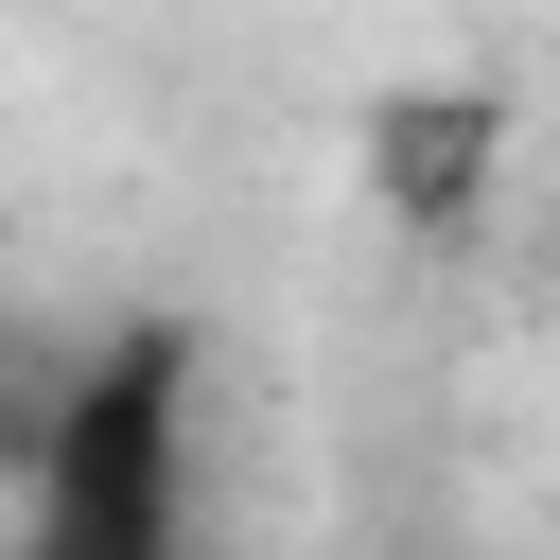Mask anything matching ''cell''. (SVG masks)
<instances>
[{
    "instance_id": "cell-1",
    "label": "cell",
    "mask_w": 560,
    "mask_h": 560,
    "mask_svg": "<svg viewBox=\"0 0 560 560\" xmlns=\"http://www.w3.org/2000/svg\"><path fill=\"white\" fill-rule=\"evenodd\" d=\"M192 315H122L70 385H52V438L18 455L35 472V525L18 560H192Z\"/></svg>"
},
{
    "instance_id": "cell-2",
    "label": "cell",
    "mask_w": 560,
    "mask_h": 560,
    "mask_svg": "<svg viewBox=\"0 0 560 560\" xmlns=\"http://www.w3.org/2000/svg\"><path fill=\"white\" fill-rule=\"evenodd\" d=\"M490 158H508V105H490V88H385V105H368V192H385L402 228H455V210L490 192Z\"/></svg>"
}]
</instances>
